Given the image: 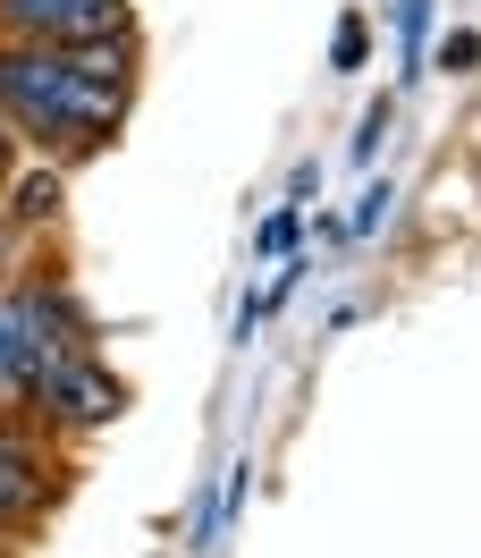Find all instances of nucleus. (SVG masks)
<instances>
[{"instance_id":"1","label":"nucleus","mask_w":481,"mask_h":558,"mask_svg":"<svg viewBox=\"0 0 481 558\" xmlns=\"http://www.w3.org/2000/svg\"><path fill=\"white\" fill-rule=\"evenodd\" d=\"M119 110L110 94H94L85 76H69V60L51 43H0V119L17 136H35L60 161H85L119 136Z\"/></svg>"},{"instance_id":"2","label":"nucleus","mask_w":481,"mask_h":558,"mask_svg":"<svg viewBox=\"0 0 481 558\" xmlns=\"http://www.w3.org/2000/svg\"><path fill=\"white\" fill-rule=\"evenodd\" d=\"M26 407H35L42 423H69V432H102V423H119L127 389L110 381L102 364H94V348H85V355H60V364H42L35 389H26Z\"/></svg>"},{"instance_id":"3","label":"nucleus","mask_w":481,"mask_h":558,"mask_svg":"<svg viewBox=\"0 0 481 558\" xmlns=\"http://www.w3.org/2000/svg\"><path fill=\"white\" fill-rule=\"evenodd\" d=\"M0 26L9 43H94V35H136V9L127 0H0Z\"/></svg>"},{"instance_id":"4","label":"nucleus","mask_w":481,"mask_h":558,"mask_svg":"<svg viewBox=\"0 0 481 558\" xmlns=\"http://www.w3.org/2000/svg\"><path fill=\"white\" fill-rule=\"evenodd\" d=\"M60 60H69V76H85V85H94V94H110V102H127V85H136V35L60 43Z\"/></svg>"},{"instance_id":"5","label":"nucleus","mask_w":481,"mask_h":558,"mask_svg":"<svg viewBox=\"0 0 481 558\" xmlns=\"http://www.w3.org/2000/svg\"><path fill=\"white\" fill-rule=\"evenodd\" d=\"M35 499H42V457L0 423V524H17V517H35Z\"/></svg>"},{"instance_id":"6","label":"nucleus","mask_w":481,"mask_h":558,"mask_svg":"<svg viewBox=\"0 0 481 558\" xmlns=\"http://www.w3.org/2000/svg\"><path fill=\"white\" fill-rule=\"evenodd\" d=\"M17 220H60V170L17 178Z\"/></svg>"},{"instance_id":"7","label":"nucleus","mask_w":481,"mask_h":558,"mask_svg":"<svg viewBox=\"0 0 481 558\" xmlns=\"http://www.w3.org/2000/svg\"><path fill=\"white\" fill-rule=\"evenodd\" d=\"M26 398V364H17V348H9V322H0V407H17Z\"/></svg>"},{"instance_id":"8","label":"nucleus","mask_w":481,"mask_h":558,"mask_svg":"<svg viewBox=\"0 0 481 558\" xmlns=\"http://www.w3.org/2000/svg\"><path fill=\"white\" fill-rule=\"evenodd\" d=\"M262 245H271V254H279V245H296V211H271V220H262Z\"/></svg>"},{"instance_id":"9","label":"nucleus","mask_w":481,"mask_h":558,"mask_svg":"<svg viewBox=\"0 0 481 558\" xmlns=\"http://www.w3.org/2000/svg\"><path fill=\"white\" fill-rule=\"evenodd\" d=\"M355 60H363V26L346 17V26H338V69H355Z\"/></svg>"},{"instance_id":"10","label":"nucleus","mask_w":481,"mask_h":558,"mask_svg":"<svg viewBox=\"0 0 481 558\" xmlns=\"http://www.w3.org/2000/svg\"><path fill=\"white\" fill-rule=\"evenodd\" d=\"M9 144H17V128H9V119H0V170H9Z\"/></svg>"},{"instance_id":"11","label":"nucleus","mask_w":481,"mask_h":558,"mask_svg":"<svg viewBox=\"0 0 481 558\" xmlns=\"http://www.w3.org/2000/svg\"><path fill=\"white\" fill-rule=\"evenodd\" d=\"M0 279H9V229H0Z\"/></svg>"}]
</instances>
